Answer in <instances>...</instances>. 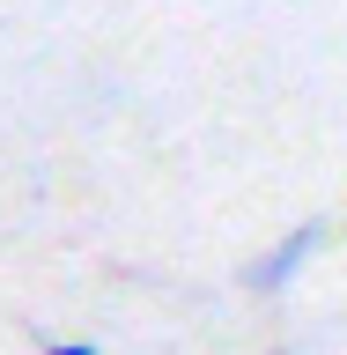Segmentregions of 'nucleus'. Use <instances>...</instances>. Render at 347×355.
<instances>
[{
    "instance_id": "nucleus-1",
    "label": "nucleus",
    "mask_w": 347,
    "mask_h": 355,
    "mask_svg": "<svg viewBox=\"0 0 347 355\" xmlns=\"http://www.w3.org/2000/svg\"><path fill=\"white\" fill-rule=\"evenodd\" d=\"M326 244H332V222H318V215L296 222V230H288L274 252H259V259L244 266V288H251V296H288V288H296V274H303V266L318 259Z\"/></svg>"
},
{
    "instance_id": "nucleus-2",
    "label": "nucleus",
    "mask_w": 347,
    "mask_h": 355,
    "mask_svg": "<svg viewBox=\"0 0 347 355\" xmlns=\"http://www.w3.org/2000/svg\"><path fill=\"white\" fill-rule=\"evenodd\" d=\"M37 355H104V348H96V340H44Z\"/></svg>"
}]
</instances>
